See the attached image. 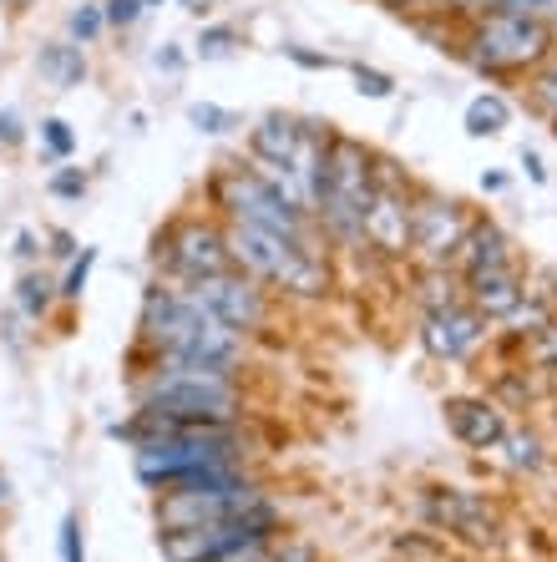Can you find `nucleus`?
Instances as JSON below:
<instances>
[{
	"instance_id": "6",
	"label": "nucleus",
	"mask_w": 557,
	"mask_h": 562,
	"mask_svg": "<svg viewBox=\"0 0 557 562\" xmlns=\"http://www.w3.org/2000/svg\"><path fill=\"white\" fill-rule=\"evenodd\" d=\"M213 193H219V209L229 213V223H254V228H269V234H285V238H294V244L320 249L310 213L294 209L259 168H244V162H238V168L219 172Z\"/></svg>"
},
{
	"instance_id": "1",
	"label": "nucleus",
	"mask_w": 557,
	"mask_h": 562,
	"mask_svg": "<svg viewBox=\"0 0 557 562\" xmlns=\"http://www.w3.org/2000/svg\"><path fill=\"white\" fill-rule=\"evenodd\" d=\"M244 340L234 325H223L219 314H208L188 289H153L143 304V345H153L157 360H188L234 375L244 360Z\"/></svg>"
},
{
	"instance_id": "26",
	"label": "nucleus",
	"mask_w": 557,
	"mask_h": 562,
	"mask_svg": "<svg viewBox=\"0 0 557 562\" xmlns=\"http://www.w3.org/2000/svg\"><path fill=\"white\" fill-rule=\"evenodd\" d=\"M41 143H46V153H52V157H62V162H66V157L77 153V132L66 127L62 117H46V122H41Z\"/></svg>"
},
{
	"instance_id": "31",
	"label": "nucleus",
	"mask_w": 557,
	"mask_h": 562,
	"mask_svg": "<svg viewBox=\"0 0 557 562\" xmlns=\"http://www.w3.org/2000/svg\"><path fill=\"white\" fill-rule=\"evenodd\" d=\"M62 562H87V548H81V522L66 517L62 522Z\"/></svg>"
},
{
	"instance_id": "34",
	"label": "nucleus",
	"mask_w": 557,
	"mask_h": 562,
	"mask_svg": "<svg viewBox=\"0 0 557 562\" xmlns=\"http://www.w3.org/2000/svg\"><path fill=\"white\" fill-rule=\"evenodd\" d=\"M26 137V127H21V117L15 112H0V147H15Z\"/></svg>"
},
{
	"instance_id": "20",
	"label": "nucleus",
	"mask_w": 557,
	"mask_h": 562,
	"mask_svg": "<svg viewBox=\"0 0 557 562\" xmlns=\"http://www.w3.org/2000/svg\"><path fill=\"white\" fill-rule=\"evenodd\" d=\"M56 300H62V294H56V284L46 274H36V269H26V274H21V284H15V310L26 314V319H46V310H52Z\"/></svg>"
},
{
	"instance_id": "11",
	"label": "nucleus",
	"mask_w": 557,
	"mask_h": 562,
	"mask_svg": "<svg viewBox=\"0 0 557 562\" xmlns=\"http://www.w3.org/2000/svg\"><path fill=\"white\" fill-rule=\"evenodd\" d=\"M163 263L172 269L178 284H193V279L234 269V263H229V238H223V228H213V223H178L168 234V244H163Z\"/></svg>"
},
{
	"instance_id": "39",
	"label": "nucleus",
	"mask_w": 557,
	"mask_h": 562,
	"mask_svg": "<svg viewBox=\"0 0 557 562\" xmlns=\"http://www.w3.org/2000/svg\"><path fill=\"white\" fill-rule=\"evenodd\" d=\"M178 5H182L188 15H208V11H213V0H178Z\"/></svg>"
},
{
	"instance_id": "43",
	"label": "nucleus",
	"mask_w": 557,
	"mask_h": 562,
	"mask_svg": "<svg viewBox=\"0 0 557 562\" xmlns=\"http://www.w3.org/2000/svg\"><path fill=\"white\" fill-rule=\"evenodd\" d=\"M143 5H157V0H143Z\"/></svg>"
},
{
	"instance_id": "9",
	"label": "nucleus",
	"mask_w": 557,
	"mask_h": 562,
	"mask_svg": "<svg viewBox=\"0 0 557 562\" xmlns=\"http://www.w3.org/2000/svg\"><path fill=\"white\" fill-rule=\"evenodd\" d=\"M182 289H188L208 314H219L223 325H234L238 335H254V329L269 325V289H264L259 279L238 274V269L193 279V284H182Z\"/></svg>"
},
{
	"instance_id": "23",
	"label": "nucleus",
	"mask_w": 557,
	"mask_h": 562,
	"mask_svg": "<svg viewBox=\"0 0 557 562\" xmlns=\"http://www.w3.org/2000/svg\"><path fill=\"white\" fill-rule=\"evenodd\" d=\"M66 31H71V41H77V46H91V41L107 31L102 5H77V11H71V21H66Z\"/></svg>"
},
{
	"instance_id": "24",
	"label": "nucleus",
	"mask_w": 557,
	"mask_h": 562,
	"mask_svg": "<svg viewBox=\"0 0 557 562\" xmlns=\"http://www.w3.org/2000/svg\"><path fill=\"white\" fill-rule=\"evenodd\" d=\"M238 52V31L234 26H208L203 36H198V56L203 61H223V56Z\"/></svg>"
},
{
	"instance_id": "8",
	"label": "nucleus",
	"mask_w": 557,
	"mask_h": 562,
	"mask_svg": "<svg viewBox=\"0 0 557 562\" xmlns=\"http://www.w3.org/2000/svg\"><path fill=\"white\" fill-rule=\"evenodd\" d=\"M547 46H553V36H547V26H537L532 15L492 11L477 26V36H471V66L502 77V71H522V66L543 61Z\"/></svg>"
},
{
	"instance_id": "5",
	"label": "nucleus",
	"mask_w": 557,
	"mask_h": 562,
	"mask_svg": "<svg viewBox=\"0 0 557 562\" xmlns=\"http://www.w3.org/2000/svg\"><path fill=\"white\" fill-rule=\"evenodd\" d=\"M370 188H376V162L355 137H330L324 147V172H320V223L339 244H365L360 238V218L365 203H370Z\"/></svg>"
},
{
	"instance_id": "35",
	"label": "nucleus",
	"mask_w": 557,
	"mask_h": 562,
	"mask_svg": "<svg viewBox=\"0 0 557 562\" xmlns=\"http://www.w3.org/2000/svg\"><path fill=\"white\" fill-rule=\"evenodd\" d=\"M153 61H157V71H168V77H178L182 66H188V56H182L178 46H163V52H157Z\"/></svg>"
},
{
	"instance_id": "25",
	"label": "nucleus",
	"mask_w": 557,
	"mask_h": 562,
	"mask_svg": "<svg viewBox=\"0 0 557 562\" xmlns=\"http://www.w3.org/2000/svg\"><path fill=\"white\" fill-rule=\"evenodd\" d=\"M188 122H193L198 132H229V127H238V117L229 112V106H213V102H198V106H188Z\"/></svg>"
},
{
	"instance_id": "10",
	"label": "nucleus",
	"mask_w": 557,
	"mask_h": 562,
	"mask_svg": "<svg viewBox=\"0 0 557 562\" xmlns=\"http://www.w3.org/2000/svg\"><path fill=\"white\" fill-rule=\"evenodd\" d=\"M411 203L415 198L405 193L390 172L376 168V188H370V203H365L360 218V238L386 259H401L411 254Z\"/></svg>"
},
{
	"instance_id": "14",
	"label": "nucleus",
	"mask_w": 557,
	"mask_h": 562,
	"mask_svg": "<svg viewBox=\"0 0 557 562\" xmlns=\"http://www.w3.org/2000/svg\"><path fill=\"white\" fill-rule=\"evenodd\" d=\"M431 522L446 527V532H461L471 537V542H497V512L487 507L481 497H471V492H436V497L426 502Z\"/></svg>"
},
{
	"instance_id": "13",
	"label": "nucleus",
	"mask_w": 557,
	"mask_h": 562,
	"mask_svg": "<svg viewBox=\"0 0 557 562\" xmlns=\"http://www.w3.org/2000/svg\"><path fill=\"white\" fill-rule=\"evenodd\" d=\"M481 340H487V319L471 304H452V310H436L421 319V345L436 360H467Z\"/></svg>"
},
{
	"instance_id": "17",
	"label": "nucleus",
	"mask_w": 557,
	"mask_h": 562,
	"mask_svg": "<svg viewBox=\"0 0 557 562\" xmlns=\"http://www.w3.org/2000/svg\"><path fill=\"white\" fill-rule=\"evenodd\" d=\"M456 269L461 274H481V269H497V263H512V254H506V234L502 228H492V223H471L467 238L456 244Z\"/></svg>"
},
{
	"instance_id": "40",
	"label": "nucleus",
	"mask_w": 557,
	"mask_h": 562,
	"mask_svg": "<svg viewBox=\"0 0 557 562\" xmlns=\"http://www.w3.org/2000/svg\"><path fill=\"white\" fill-rule=\"evenodd\" d=\"M446 5H456V11H487V5H497V0H446Z\"/></svg>"
},
{
	"instance_id": "37",
	"label": "nucleus",
	"mask_w": 557,
	"mask_h": 562,
	"mask_svg": "<svg viewBox=\"0 0 557 562\" xmlns=\"http://www.w3.org/2000/svg\"><path fill=\"white\" fill-rule=\"evenodd\" d=\"M52 244H56L52 254H62V259H77V238H71V234H52Z\"/></svg>"
},
{
	"instance_id": "18",
	"label": "nucleus",
	"mask_w": 557,
	"mask_h": 562,
	"mask_svg": "<svg viewBox=\"0 0 557 562\" xmlns=\"http://www.w3.org/2000/svg\"><path fill=\"white\" fill-rule=\"evenodd\" d=\"M36 71L52 87H81L87 81V56H81L77 41H52V46L36 52Z\"/></svg>"
},
{
	"instance_id": "2",
	"label": "nucleus",
	"mask_w": 557,
	"mask_h": 562,
	"mask_svg": "<svg viewBox=\"0 0 557 562\" xmlns=\"http://www.w3.org/2000/svg\"><path fill=\"white\" fill-rule=\"evenodd\" d=\"M223 238H229V263L238 274L259 279L264 289H285L299 300H314L330 289V263L310 244H294V238L254 228V223H229Z\"/></svg>"
},
{
	"instance_id": "42",
	"label": "nucleus",
	"mask_w": 557,
	"mask_h": 562,
	"mask_svg": "<svg viewBox=\"0 0 557 562\" xmlns=\"http://www.w3.org/2000/svg\"><path fill=\"white\" fill-rule=\"evenodd\" d=\"M11 507V482H5V471H0V512Z\"/></svg>"
},
{
	"instance_id": "12",
	"label": "nucleus",
	"mask_w": 557,
	"mask_h": 562,
	"mask_svg": "<svg viewBox=\"0 0 557 562\" xmlns=\"http://www.w3.org/2000/svg\"><path fill=\"white\" fill-rule=\"evenodd\" d=\"M471 218L461 213V203H452V198H415L411 203V254H421L426 263H452L456 244L467 238Z\"/></svg>"
},
{
	"instance_id": "28",
	"label": "nucleus",
	"mask_w": 557,
	"mask_h": 562,
	"mask_svg": "<svg viewBox=\"0 0 557 562\" xmlns=\"http://www.w3.org/2000/svg\"><path fill=\"white\" fill-rule=\"evenodd\" d=\"M355 87H360V97H376V102H386L396 92V81L386 71H376V66H355Z\"/></svg>"
},
{
	"instance_id": "32",
	"label": "nucleus",
	"mask_w": 557,
	"mask_h": 562,
	"mask_svg": "<svg viewBox=\"0 0 557 562\" xmlns=\"http://www.w3.org/2000/svg\"><path fill=\"white\" fill-rule=\"evenodd\" d=\"M532 355H537L543 366H557V325H543L532 335Z\"/></svg>"
},
{
	"instance_id": "15",
	"label": "nucleus",
	"mask_w": 557,
	"mask_h": 562,
	"mask_svg": "<svg viewBox=\"0 0 557 562\" xmlns=\"http://www.w3.org/2000/svg\"><path fill=\"white\" fill-rule=\"evenodd\" d=\"M527 300L517 269L512 263H497V269H481V274H467V304L481 314V319H506Z\"/></svg>"
},
{
	"instance_id": "16",
	"label": "nucleus",
	"mask_w": 557,
	"mask_h": 562,
	"mask_svg": "<svg viewBox=\"0 0 557 562\" xmlns=\"http://www.w3.org/2000/svg\"><path fill=\"white\" fill-rule=\"evenodd\" d=\"M446 426H452L456 441H467L471 451H492V446L506 436L502 411H497L492 401H467V395L446 401Z\"/></svg>"
},
{
	"instance_id": "22",
	"label": "nucleus",
	"mask_w": 557,
	"mask_h": 562,
	"mask_svg": "<svg viewBox=\"0 0 557 562\" xmlns=\"http://www.w3.org/2000/svg\"><path fill=\"white\" fill-rule=\"evenodd\" d=\"M492 451H506V467H512V471H537V467H543V446H537V436L506 431Z\"/></svg>"
},
{
	"instance_id": "7",
	"label": "nucleus",
	"mask_w": 557,
	"mask_h": 562,
	"mask_svg": "<svg viewBox=\"0 0 557 562\" xmlns=\"http://www.w3.org/2000/svg\"><path fill=\"white\" fill-rule=\"evenodd\" d=\"M274 507L244 512V517H223V522H203V527H178V532H163V558L168 562H238L254 558L274 542Z\"/></svg>"
},
{
	"instance_id": "3",
	"label": "nucleus",
	"mask_w": 557,
	"mask_h": 562,
	"mask_svg": "<svg viewBox=\"0 0 557 562\" xmlns=\"http://www.w3.org/2000/svg\"><path fill=\"white\" fill-rule=\"evenodd\" d=\"M264 507V492L254 476H244V467H208L193 476L163 486L157 502V527L178 532V527H203V522H223V517H244V512Z\"/></svg>"
},
{
	"instance_id": "30",
	"label": "nucleus",
	"mask_w": 557,
	"mask_h": 562,
	"mask_svg": "<svg viewBox=\"0 0 557 562\" xmlns=\"http://www.w3.org/2000/svg\"><path fill=\"white\" fill-rule=\"evenodd\" d=\"M102 15H107V26H132L137 15H143V0H102Z\"/></svg>"
},
{
	"instance_id": "36",
	"label": "nucleus",
	"mask_w": 557,
	"mask_h": 562,
	"mask_svg": "<svg viewBox=\"0 0 557 562\" xmlns=\"http://www.w3.org/2000/svg\"><path fill=\"white\" fill-rule=\"evenodd\" d=\"M15 254H21V263L36 259V234H31V228H21V234H15Z\"/></svg>"
},
{
	"instance_id": "4",
	"label": "nucleus",
	"mask_w": 557,
	"mask_h": 562,
	"mask_svg": "<svg viewBox=\"0 0 557 562\" xmlns=\"http://www.w3.org/2000/svg\"><path fill=\"white\" fill-rule=\"evenodd\" d=\"M238 461H244V441L234 426H178V431L137 441V476L157 492L178 476H193L208 467H238Z\"/></svg>"
},
{
	"instance_id": "38",
	"label": "nucleus",
	"mask_w": 557,
	"mask_h": 562,
	"mask_svg": "<svg viewBox=\"0 0 557 562\" xmlns=\"http://www.w3.org/2000/svg\"><path fill=\"white\" fill-rule=\"evenodd\" d=\"M522 168H527L532 183H543V178H547V172H543V157H537V153H522Z\"/></svg>"
},
{
	"instance_id": "19",
	"label": "nucleus",
	"mask_w": 557,
	"mask_h": 562,
	"mask_svg": "<svg viewBox=\"0 0 557 562\" xmlns=\"http://www.w3.org/2000/svg\"><path fill=\"white\" fill-rule=\"evenodd\" d=\"M415 300H421V310L426 314H436V310H452V304H467V294H461V279H456L446 263H431L426 274H421Z\"/></svg>"
},
{
	"instance_id": "33",
	"label": "nucleus",
	"mask_w": 557,
	"mask_h": 562,
	"mask_svg": "<svg viewBox=\"0 0 557 562\" xmlns=\"http://www.w3.org/2000/svg\"><path fill=\"white\" fill-rule=\"evenodd\" d=\"M285 56H289V61H299V66H310V71H330V66H335V56L304 52V46H285Z\"/></svg>"
},
{
	"instance_id": "29",
	"label": "nucleus",
	"mask_w": 557,
	"mask_h": 562,
	"mask_svg": "<svg viewBox=\"0 0 557 562\" xmlns=\"http://www.w3.org/2000/svg\"><path fill=\"white\" fill-rule=\"evenodd\" d=\"M52 193L56 198H81L87 193V172L81 168H56L52 172Z\"/></svg>"
},
{
	"instance_id": "27",
	"label": "nucleus",
	"mask_w": 557,
	"mask_h": 562,
	"mask_svg": "<svg viewBox=\"0 0 557 562\" xmlns=\"http://www.w3.org/2000/svg\"><path fill=\"white\" fill-rule=\"evenodd\" d=\"M91 263H97V249H81L77 259H71V269H66V279H62V284H56V294H62V300H81V289H87Z\"/></svg>"
},
{
	"instance_id": "41",
	"label": "nucleus",
	"mask_w": 557,
	"mask_h": 562,
	"mask_svg": "<svg viewBox=\"0 0 557 562\" xmlns=\"http://www.w3.org/2000/svg\"><path fill=\"white\" fill-rule=\"evenodd\" d=\"M481 188H487V193H502L506 178H502V172H487V178H481Z\"/></svg>"
},
{
	"instance_id": "21",
	"label": "nucleus",
	"mask_w": 557,
	"mask_h": 562,
	"mask_svg": "<svg viewBox=\"0 0 557 562\" xmlns=\"http://www.w3.org/2000/svg\"><path fill=\"white\" fill-rule=\"evenodd\" d=\"M506 122H512V106H506L497 92L477 97V102L467 106V132H471V137H497Z\"/></svg>"
}]
</instances>
